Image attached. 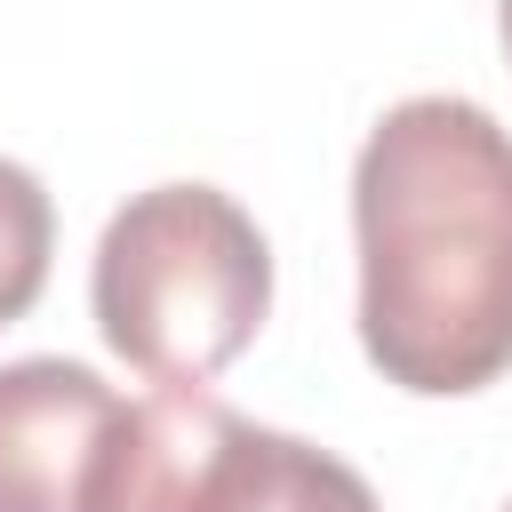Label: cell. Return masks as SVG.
<instances>
[{"mask_svg":"<svg viewBox=\"0 0 512 512\" xmlns=\"http://www.w3.org/2000/svg\"><path fill=\"white\" fill-rule=\"evenodd\" d=\"M48 256H56V208H48L40 176L0 152V328L40 304Z\"/></svg>","mask_w":512,"mask_h":512,"instance_id":"cell-5","label":"cell"},{"mask_svg":"<svg viewBox=\"0 0 512 512\" xmlns=\"http://www.w3.org/2000/svg\"><path fill=\"white\" fill-rule=\"evenodd\" d=\"M504 512H512V504H504Z\"/></svg>","mask_w":512,"mask_h":512,"instance_id":"cell-7","label":"cell"},{"mask_svg":"<svg viewBox=\"0 0 512 512\" xmlns=\"http://www.w3.org/2000/svg\"><path fill=\"white\" fill-rule=\"evenodd\" d=\"M360 352L456 400L512 368V128L472 96L392 104L352 160Z\"/></svg>","mask_w":512,"mask_h":512,"instance_id":"cell-1","label":"cell"},{"mask_svg":"<svg viewBox=\"0 0 512 512\" xmlns=\"http://www.w3.org/2000/svg\"><path fill=\"white\" fill-rule=\"evenodd\" d=\"M80 512H384L376 488L272 424H248L208 384H152L120 400Z\"/></svg>","mask_w":512,"mask_h":512,"instance_id":"cell-3","label":"cell"},{"mask_svg":"<svg viewBox=\"0 0 512 512\" xmlns=\"http://www.w3.org/2000/svg\"><path fill=\"white\" fill-rule=\"evenodd\" d=\"M88 304L104 344L152 384H208L272 312V248L216 184L128 192L96 240Z\"/></svg>","mask_w":512,"mask_h":512,"instance_id":"cell-2","label":"cell"},{"mask_svg":"<svg viewBox=\"0 0 512 512\" xmlns=\"http://www.w3.org/2000/svg\"><path fill=\"white\" fill-rule=\"evenodd\" d=\"M120 392L56 352L0 368V512H80Z\"/></svg>","mask_w":512,"mask_h":512,"instance_id":"cell-4","label":"cell"},{"mask_svg":"<svg viewBox=\"0 0 512 512\" xmlns=\"http://www.w3.org/2000/svg\"><path fill=\"white\" fill-rule=\"evenodd\" d=\"M496 32H504V56H512V0H496Z\"/></svg>","mask_w":512,"mask_h":512,"instance_id":"cell-6","label":"cell"}]
</instances>
